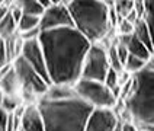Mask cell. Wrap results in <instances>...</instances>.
<instances>
[{"instance_id": "6da1fadb", "label": "cell", "mask_w": 154, "mask_h": 131, "mask_svg": "<svg viewBox=\"0 0 154 131\" xmlns=\"http://www.w3.org/2000/svg\"><path fill=\"white\" fill-rule=\"evenodd\" d=\"M39 42L47 61L50 83L74 86L82 79L86 55L92 42L74 28L44 31Z\"/></svg>"}, {"instance_id": "7a4b0ae2", "label": "cell", "mask_w": 154, "mask_h": 131, "mask_svg": "<svg viewBox=\"0 0 154 131\" xmlns=\"http://www.w3.org/2000/svg\"><path fill=\"white\" fill-rule=\"evenodd\" d=\"M45 131H85L93 108L79 96L66 99L41 98L38 102Z\"/></svg>"}, {"instance_id": "3957f363", "label": "cell", "mask_w": 154, "mask_h": 131, "mask_svg": "<svg viewBox=\"0 0 154 131\" xmlns=\"http://www.w3.org/2000/svg\"><path fill=\"white\" fill-rule=\"evenodd\" d=\"M73 26L87 41L99 44L113 26L112 2L103 0H73L67 2Z\"/></svg>"}, {"instance_id": "277c9868", "label": "cell", "mask_w": 154, "mask_h": 131, "mask_svg": "<svg viewBox=\"0 0 154 131\" xmlns=\"http://www.w3.org/2000/svg\"><path fill=\"white\" fill-rule=\"evenodd\" d=\"M125 106L140 130L154 131V71L144 69L132 76Z\"/></svg>"}, {"instance_id": "5b68a950", "label": "cell", "mask_w": 154, "mask_h": 131, "mask_svg": "<svg viewBox=\"0 0 154 131\" xmlns=\"http://www.w3.org/2000/svg\"><path fill=\"white\" fill-rule=\"evenodd\" d=\"M76 95L93 109H113L118 96L103 82L80 79L74 85Z\"/></svg>"}, {"instance_id": "8992f818", "label": "cell", "mask_w": 154, "mask_h": 131, "mask_svg": "<svg viewBox=\"0 0 154 131\" xmlns=\"http://www.w3.org/2000/svg\"><path fill=\"white\" fill-rule=\"evenodd\" d=\"M13 69L16 71L17 79L20 82V87H22V99L23 98H44L47 95L48 89H50V83L36 71L32 69L28 63H26L22 57H17L12 63ZM38 99V101H39Z\"/></svg>"}, {"instance_id": "52a82bcc", "label": "cell", "mask_w": 154, "mask_h": 131, "mask_svg": "<svg viewBox=\"0 0 154 131\" xmlns=\"http://www.w3.org/2000/svg\"><path fill=\"white\" fill-rule=\"evenodd\" d=\"M109 70H111V64H109L108 50L100 44H92L90 50L86 55L82 79L105 82Z\"/></svg>"}, {"instance_id": "ba28073f", "label": "cell", "mask_w": 154, "mask_h": 131, "mask_svg": "<svg viewBox=\"0 0 154 131\" xmlns=\"http://www.w3.org/2000/svg\"><path fill=\"white\" fill-rule=\"evenodd\" d=\"M61 28H74L67 2H55L52 6L45 9L41 17V32Z\"/></svg>"}, {"instance_id": "9c48e42d", "label": "cell", "mask_w": 154, "mask_h": 131, "mask_svg": "<svg viewBox=\"0 0 154 131\" xmlns=\"http://www.w3.org/2000/svg\"><path fill=\"white\" fill-rule=\"evenodd\" d=\"M23 60L35 69L41 76H42L48 83H50V77H48V70H47V61H45V55H44L42 47L39 39H32V41H23L22 44V51L20 55ZM51 85V83H50Z\"/></svg>"}, {"instance_id": "30bf717a", "label": "cell", "mask_w": 154, "mask_h": 131, "mask_svg": "<svg viewBox=\"0 0 154 131\" xmlns=\"http://www.w3.org/2000/svg\"><path fill=\"white\" fill-rule=\"evenodd\" d=\"M119 124V118L113 109H93L85 131H116Z\"/></svg>"}, {"instance_id": "8fae6325", "label": "cell", "mask_w": 154, "mask_h": 131, "mask_svg": "<svg viewBox=\"0 0 154 131\" xmlns=\"http://www.w3.org/2000/svg\"><path fill=\"white\" fill-rule=\"evenodd\" d=\"M20 131H45L42 115L36 104H29L22 108Z\"/></svg>"}, {"instance_id": "7c38bea8", "label": "cell", "mask_w": 154, "mask_h": 131, "mask_svg": "<svg viewBox=\"0 0 154 131\" xmlns=\"http://www.w3.org/2000/svg\"><path fill=\"white\" fill-rule=\"evenodd\" d=\"M0 87L3 90L5 96H17L22 98V87L20 82L17 79V74L13 66L6 67L0 73Z\"/></svg>"}, {"instance_id": "4fadbf2b", "label": "cell", "mask_w": 154, "mask_h": 131, "mask_svg": "<svg viewBox=\"0 0 154 131\" xmlns=\"http://www.w3.org/2000/svg\"><path fill=\"white\" fill-rule=\"evenodd\" d=\"M118 41L127 47V50H128V52L131 54V55H135V57L141 58V60L148 61L150 60V57L153 55V52L150 51V50H148L146 45L141 42L134 34L132 35H125V36H119Z\"/></svg>"}, {"instance_id": "5bb4252c", "label": "cell", "mask_w": 154, "mask_h": 131, "mask_svg": "<svg viewBox=\"0 0 154 131\" xmlns=\"http://www.w3.org/2000/svg\"><path fill=\"white\" fill-rule=\"evenodd\" d=\"M134 35L137 36L141 42L146 45L147 48L154 54V47H153V38H151V32L150 28L147 25V22L144 19H138L134 23Z\"/></svg>"}, {"instance_id": "9a60e30c", "label": "cell", "mask_w": 154, "mask_h": 131, "mask_svg": "<svg viewBox=\"0 0 154 131\" xmlns=\"http://www.w3.org/2000/svg\"><path fill=\"white\" fill-rule=\"evenodd\" d=\"M16 5L22 10V15H26V16L42 17L45 12L41 0H19L16 2Z\"/></svg>"}, {"instance_id": "2e32d148", "label": "cell", "mask_w": 154, "mask_h": 131, "mask_svg": "<svg viewBox=\"0 0 154 131\" xmlns=\"http://www.w3.org/2000/svg\"><path fill=\"white\" fill-rule=\"evenodd\" d=\"M41 29V17H35V16H23L20 17L19 23H17V35L28 34L31 31H36Z\"/></svg>"}, {"instance_id": "e0dca14e", "label": "cell", "mask_w": 154, "mask_h": 131, "mask_svg": "<svg viewBox=\"0 0 154 131\" xmlns=\"http://www.w3.org/2000/svg\"><path fill=\"white\" fill-rule=\"evenodd\" d=\"M15 34H17V22L9 13L0 23V38H3L5 41H10Z\"/></svg>"}, {"instance_id": "ac0fdd59", "label": "cell", "mask_w": 154, "mask_h": 131, "mask_svg": "<svg viewBox=\"0 0 154 131\" xmlns=\"http://www.w3.org/2000/svg\"><path fill=\"white\" fill-rule=\"evenodd\" d=\"M146 67H147V61L141 60V58H138L135 55H131V54H129L128 60L125 61V66H124V71L128 73V74L135 76L140 71H143Z\"/></svg>"}, {"instance_id": "d6986e66", "label": "cell", "mask_w": 154, "mask_h": 131, "mask_svg": "<svg viewBox=\"0 0 154 131\" xmlns=\"http://www.w3.org/2000/svg\"><path fill=\"white\" fill-rule=\"evenodd\" d=\"M134 0H119V2H113V10L116 13L118 19H127V17L134 12Z\"/></svg>"}, {"instance_id": "ffe728a7", "label": "cell", "mask_w": 154, "mask_h": 131, "mask_svg": "<svg viewBox=\"0 0 154 131\" xmlns=\"http://www.w3.org/2000/svg\"><path fill=\"white\" fill-rule=\"evenodd\" d=\"M144 20L150 28L151 38H153V47H154V0H146V15Z\"/></svg>"}, {"instance_id": "44dd1931", "label": "cell", "mask_w": 154, "mask_h": 131, "mask_svg": "<svg viewBox=\"0 0 154 131\" xmlns=\"http://www.w3.org/2000/svg\"><path fill=\"white\" fill-rule=\"evenodd\" d=\"M108 55H109V64H111V69L118 71V73H124V64L121 61L119 55L116 52V48L115 45H112L111 48L108 50Z\"/></svg>"}, {"instance_id": "7402d4cb", "label": "cell", "mask_w": 154, "mask_h": 131, "mask_svg": "<svg viewBox=\"0 0 154 131\" xmlns=\"http://www.w3.org/2000/svg\"><path fill=\"white\" fill-rule=\"evenodd\" d=\"M20 99L22 98H17V96H5L2 106L9 114H15L17 111V108H19V105H20Z\"/></svg>"}, {"instance_id": "603a6c76", "label": "cell", "mask_w": 154, "mask_h": 131, "mask_svg": "<svg viewBox=\"0 0 154 131\" xmlns=\"http://www.w3.org/2000/svg\"><path fill=\"white\" fill-rule=\"evenodd\" d=\"M10 60L8 48V41H5L3 38H0V73L8 67V63Z\"/></svg>"}, {"instance_id": "cb8c5ba5", "label": "cell", "mask_w": 154, "mask_h": 131, "mask_svg": "<svg viewBox=\"0 0 154 131\" xmlns=\"http://www.w3.org/2000/svg\"><path fill=\"white\" fill-rule=\"evenodd\" d=\"M118 32H119V36H125V35H132L134 34V23L129 22L128 19H119L118 22Z\"/></svg>"}, {"instance_id": "d4e9b609", "label": "cell", "mask_w": 154, "mask_h": 131, "mask_svg": "<svg viewBox=\"0 0 154 131\" xmlns=\"http://www.w3.org/2000/svg\"><path fill=\"white\" fill-rule=\"evenodd\" d=\"M9 117L10 114L3 109L0 105V131H9Z\"/></svg>"}, {"instance_id": "484cf974", "label": "cell", "mask_w": 154, "mask_h": 131, "mask_svg": "<svg viewBox=\"0 0 154 131\" xmlns=\"http://www.w3.org/2000/svg\"><path fill=\"white\" fill-rule=\"evenodd\" d=\"M10 5H12V3H8V2H2V3H0V23H2L3 19L10 13Z\"/></svg>"}, {"instance_id": "4316f807", "label": "cell", "mask_w": 154, "mask_h": 131, "mask_svg": "<svg viewBox=\"0 0 154 131\" xmlns=\"http://www.w3.org/2000/svg\"><path fill=\"white\" fill-rule=\"evenodd\" d=\"M121 131H138V125L131 121L121 122Z\"/></svg>"}, {"instance_id": "83f0119b", "label": "cell", "mask_w": 154, "mask_h": 131, "mask_svg": "<svg viewBox=\"0 0 154 131\" xmlns=\"http://www.w3.org/2000/svg\"><path fill=\"white\" fill-rule=\"evenodd\" d=\"M147 70H151V71H154V54L150 57V60L147 61Z\"/></svg>"}, {"instance_id": "f1b7e54d", "label": "cell", "mask_w": 154, "mask_h": 131, "mask_svg": "<svg viewBox=\"0 0 154 131\" xmlns=\"http://www.w3.org/2000/svg\"><path fill=\"white\" fill-rule=\"evenodd\" d=\"M3 99H5V93H3V90H2V87H0V105L3 102Z\"/></svg>"}, {"instance_id": "f546056e", "label": "cell", "mask_w": 154, "mask_h": 131, "mask_svg": "<svg viewBox=\"0 0 154 131\" xmlns=\"http://www.w3.org/2000/svg\"><path fill=\"white\" fill-rule=\"evenodd\" d=\"M116 131H121V124H119V127H118V128H116Z\"/></svg>"}, {"instance_id": "4dcf8cb0", "label": "cell", "mask_w": 154, "mask_h": 131, "mask_svg": "<svg viewBox=\"0 0 154 131\" xmlns=\"http://www.w3.org/2000/svg\"><path fill=\"white\" fill-rule=\"evenodd\" d=\"M138 131H144V130H140V128H138Z\"/></svg>"}, {"instance_id": "1f68e13d", "label": "cell", "mask_w": 154, "mask_h": 131, "mask_svg": "<svg viewBox=\"0 0 154 131\" xmlns=\"http://www.w3.org/2000/svg\"><path fill=\"white\" fill-rule=\"evenodd\" d=\"M0 3H2V0H0Z\"/></svg>"}]
</instances>
